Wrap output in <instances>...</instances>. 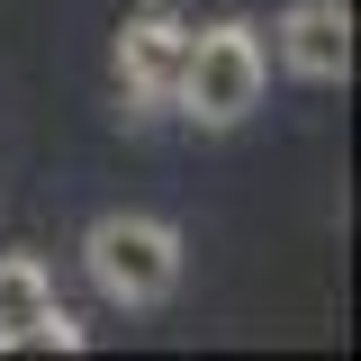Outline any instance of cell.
<instances>
[{"instance_id":"cell-1","label":"cell","mask_w":361,"mask_h":361,"mask_svg":"<svg viewBox=\"0 0 361 361\" xmlns=\"http://www.w3.org/2000/svg\"><path fill=\"white\" fill-rule=\"evenodd\" d=\"M271 90V54H262V27L244 18H217V27H190V63H180V90H172V118L190 127H244Z\"/></svg>"},{"instance_id":"cell-5","label":"cell","mask_w":361,"mask_h":361,"mask_svg":"<svg viewBox=\"0 0 361 361\" xmlns=\"http://www.w3.org/2000/svg\"><path fill=\"white\" fill-rule=\"evenodd\" d=\"M280 63L298 82H343L353 73V9L343 0H298L280 18Z\"/></svg>"},{"instance_id":"cell-4","label":"cell","mask_w":361,"mask_h":361,"mask_svg":"<svg viewBox=\"0 0 361 361\" xmlns=\"http://www.w3.org/2000/svg\"><path fill=\"white\" fill-rule=\"evenodd\" d=\"M27 343H54V353H82V325L54 298V271L37 253H0V353H27Z\"/></svg>"},{"instance_id":"cell-2","label":"cell","mask_w":361,"mask_h":361,"mask_svg":"<svg viewBox=\"0 0 361 361\" xmlns=\"http://www.w3.org/2000/svg\"><path fill=\"white\" fill-rule=\"evenodd\" d=\"M82 271L109 307H163L180 289V235L163 217H145V208H109L82 235Z\"/></svg>"},{"instance_id":"cell-3","label":"cell","mask_w":361,"mask_h":361,"mask_svg":"<svg viewBox=\"0 0 361 361\" xmlns=\"http://www.w3.org/2000/svg\"><path fill=\"white\" fill-rule=\"evenodd\" d=\"M190 63V27L172 18V0H145L127 27H118V109L127 118H163Z\"/></svg>"}]
</instances>
